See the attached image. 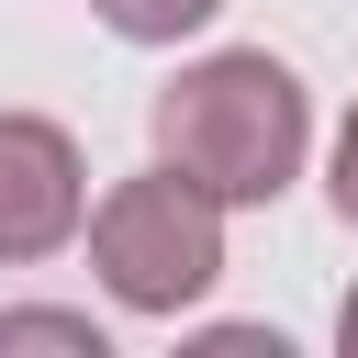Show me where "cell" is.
I'll return each instance as SVG.
<instances>
[{"mask_svg": "<svg viewBox=\"0 0 358 358\" xmlns=\"http://www.w3.org/2000/svg\"><path fill=\"white\" fill-rule=\"evenodd\" d=\"M145 123H157V157L190 168L224 213H268V201L302 179V157H313V90H302V67L268 56V45H213V56H190V67L157 90Z\"/></svg>", "mask_w": 358, "mask_h": 358, "instance_id": "1", "label": "cell"}, {"mask_svg": "<svg viewBox=\"0 0 358 358\" xmlns=\"http://www.w3.org/2000/svg\"><path fill=\"white\" fill-rule=\"evenodd\" d=\"M90 280L112 313L134 324H179L190 302H213L224 280V201L190 179V168H134L90 201Z\"/></svg>", "mask_w": 358, "mask_h": 358, "instance_id": "2", "label": "cell"}, {"mask_svg": "<svg viewBox=\"0 0 358 358\" xmlns=\"http://www.w3.org/2000/svg\"><path fill=\"white\" fill-rule=\"evenodd\" d=\"M90 235V157L56 112H0V268Z\"/></svg>", "mask_w": 358, "mask_h": 358, "instance_id": "3", "label": "cell"}, {"mask_svg": "<svg viewBox=\"0 0 358 358\" xmlns=\"http://www.w3.org/2000/svg\"><path fill=\"white\" fill-rule=\"evenodd\" d=\"M213 11H224V0H90V22H101L112 45H190Z\"/></svg>", "mask_w": 358, "mask_h": 358, "instance_id": "4", "label": "cell"}, {"mask_svg": "<svg viewBox=\"0 0 358 358\" xmlns=\"http://www.w3.org/2000/svg\"><path fill=\"white\" fill-rule=\"evenodd\" d=\"M22 347H56V358H112V336H101L90 313H56V302L0 313V358H22Z\"/></svg>", "mask_w": 358, "mask_h": 358, "instance_id": "5", "label": "cell"}, {"mask_svg": "<svg viewBox=\"0 0 358 358\" xmlns=\"http://www.w3.org/2000/svg\"><path fill=\"white\" fill-rule=\"evenodd\" d=\"M324 201H336V224L358 235V101H347V123H336V145H324Z\"/></svg>", "mask_w": 358, "mask_h": 358, "instance_id": "6", "label": "cell"}, {"mask_svg": "<svg viewBox=\"0 0 358 358\" xmlns=\"http://www.w3.org/2000/svg\"><path fill=\"white\" fill-rule=\"evenodd\" d=\"M336 347H347V358H358V291H347V302H336Z\"/></svg>", "mask_w": 358, "mask_h": 358, "instance_id": "7", "label": "cell"}]
</instances>
